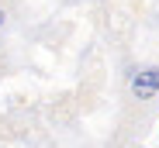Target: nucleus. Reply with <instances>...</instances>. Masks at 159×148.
Masks as SVG:
<instances>
[{"instance_id": "obj_1", "label": "nucleus", "mask_w": 159, "mask_h": 148, "mask_svg": "<svg viewBox=\"0 0 159 148\" xmlns=\"http://www.w3.org/2000/svg\"><path fill=\"white\" fill-rule=\"evenodd\" d=\"M159 93V66H145L142 72L131 76V96L135 100H152Z\"/></svg>"}, {"instance_id": "obj_2", "label": "nucleus", "mask_w": 159, "mask_h": 148, "mask_svg": "<svg viewBox=\"0 0 159 148\" xmlns=\"http://www.w3.org/2000/svg\"><path fill=\"white\" fill-rule=\"evenodd\" d=\"M7 28V7H0V31Z\"/></svg>"}]
</instances>
